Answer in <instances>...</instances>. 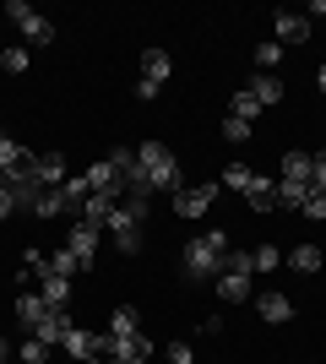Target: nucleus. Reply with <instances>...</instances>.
<instances>
[{
    "instance_id": "obj_1",
    "label": "nucleus",
    "mask_w": 326,
    "mask_h": 364,
    "mask_svg": "<svg viewBox=\"0 0 326 364\" xmlns=\"http://www.w3.org/2000/svg\"><path fill=\"white\" fill-rule=\"evenodd\" d=\"M223 256H229V234H223V228H207V234H196V240L185 245L180 267H185L190 283H207V277L223 272Z\"/></svg>"
},
{
    "instance_id": "obj_17",
    "label": "nucleus",
    "mask_w": 326,
    "mask_h": 364,
    "mask_svg": "<svg viewBox=\"0 0 326 364\" xmlns=\"http://www.w3.org/2000/svg\"><path fill=\"white\" fill-rule=\"evenodd\" d=\"M245 201L256 207V213H272V207H278V180H266V174H256V180L245 185Z\"/></svg>"
},
{
    "instance_id": "obj_24",
    "label": "nucleus",
    "mask_w": 326,
    "mask_h": 364,
    "mask_svg": "<svg viewBox=\"0 0 326 364\" xmlns=\"http://www.w3.org/2000/svg\"><path fill=\"white\" fill-rule=\"evenodd\" d=\"M250 60H256V71L278 76V65H283V44H272V38H266V44H256V55H250Z\"/></svg>"
},
{
    "instance_id": "obj_14",
    "label": "nucleus",
    "mask_w": 326,
    "mask_h": 364,
    "mask_svg": "<svg viewBox=\"0 0 326 364\" xmlns=\"http://www.w3.org/2000/svg\"><path fill=\"white\" fill-rule=\"evenodd\" d=\"M38 294H44L55 310H71V277H55V272L44 267V272H38Z\"/></svg>"
},
{
    "instance_id": "obj_16",
    "label": "nucleus",
    "mask_w": 326,
    "mask_h": 364,
    "mask_svg": "<svg viewBox=\"0 0 326 364\" xmlns=\"http://www.w3.org/2000/svg\"><path fill=\"white\" fill-rule=\"evenodd\" d=\"M310 174H315V152H299V147H288V152H283V180L310 185Z\"/></svg>"
},
{
    "instance_id": "obj_20",
    "label": "nucleus",
    "mask_w": 326,
    "mask_h": 364,
    "mask_svg": "<svg viewBox=\"0 0 326 364\" xmlns=\"http://www.w3.org/2000/svg\"><path fill=\"white\" fill-rule=\"evenodd\" d=\"M60 348L71 353V359H93V353H98V332H82V326H71Z\"/></svg>"
},
{
    "instance_id": "obj_11",
    "label": "nucleus",
    "mask_w": 326,
    "mask_h": 364,
    "mask_svg": "<svg viewBox=\"0 0 326 364\" xmlns=\"http://www.w3.org/2000/svg\"><path fill=\"white\" fill-rule=\"evenodd\" d=\"M256 316L261 321H294V299L278 294V289H266V294H256Z\"/></svg>"
},
{
    "instance_id": "obj_35",
    "label": "nucleus",
    "mask_w": 326,
    "mask_h": 364,
    "mask_svg": "<svg viewBox=\"0 0 326 364\" xmlns=\"http://www.w3.org/2000/svg\"><path fill=\"white\" fill-rule=\"evenodd\" d=\"M310 191H321V196H326V147L315 152V174H310Z\"/></svg>"
},
{
    "instance_id": "obj_21",
    "label": "nucleus",
    "mask_w": 326,
    "mask_h": 364,
    "mask_svg": "<svg viewBox=\"0 0 326 364\" xmlns=\"http://www.w3.org/2000/svg\"><path fill=\"white\" fill-rule=\"evenodd\" d=\"M60 196H65V213L77 218V213H82V201L93 196V185H87V174H71V180L60 185Z\"/></svg>"
},
{
    "instance_id": "obj_4",
    "label": "nucleus",
    "mask_w": 326,
    "mask_h": 364,
    "mask_svg": "<svg viewBox=\"0 0 326 364\" xmlns=\"http://www.w3.org/2000/svg\"><path fill=\"white\" fill-rule=\"evenodd\" d=\"M98 353H104L109 364H147V359H153V337H147V332H136V337L104 332V337H98Z\"/></svg>"
},
{
    "instance_id": "obj_8",
    "label": "nucleus",
    "mask_w": 326,
    "mask_h": 364,
    "mask_svg": "<svg viewBox=\"0 0 326 364\" xmlns=\"http://www.w3.org/2000/svg\"><path fill=\"white\" fill-rule=\"evenodd\" d=\"M310 38V16H299V11H272V44H305Z\"/></svg>"
},
{
    "instance_id": "obj_5",
    "label": "nucleus",
    "mask_w": 326,
    "mask_h": 364,
    "mask_svg": "<svg viewBox=\"0 0 326 364\" xmlns=\"http://www.w3.org/2000/svg\"><path fill=\"white\" fill-rule=\"evenodd\" d=\"M6 16L22 28V38H28V44H55V22H49V16H38L28 0H6Z\"/></svg>"
},
{
    "instance_id": "obj_30",
    "label": "nucleus",
    "mask_w": 326,
    "mask_h": 364,
    "mask_svg": "<svg viewBox=\"0 0 326 364\" xmlns=\"http://www.w3.org/2000/svg\"><path fill=\"white\" fill-rule=\"evenodd\" d=\"M49 272H55V277H77V272H82V261L71 256V250H55V256H49Z\"/></svg>"
},
{
    "instance_id": "obj_13",
    "label": "nucleus",
    "mask_w": 326,
    "mask_h": 364,
    "mask_svg": "<svg viewBox=\"0 0 326 364\" xmlns=\"http://www.w3.org/2000/svg\"><path fill=\"white\" fill-rule=\"evenodd\" d=\"M250 98H256V104H283V92H288V87H283V76H266V71H256V76H250Z\"/></svg>"
},
{
    "instance_id": "obj_9",
    "label": "nucleus",
    "mask_w": 326,
    "mask_h": 364,
    "mask_svg": "<svg viewBox=\"0 0 326 364\" xmlns=\"http://www.w3.org/2000/svg\"><path fill=\"white\" fill-rule=\"evenodd\" d=\"M212 201H217V185H185L174 196V218H202Z\"/></svg>"
},
{
    "instance_id": "obj_25",
    "label": "nucleus",
    "mask_w": 326,
    "mask_h": 364,
    "mask_svg": "<svg viewBox=\"0 0 326 364\" xmlns=\"http://www.w3.org/2000/svg\"><path fill=\"white\" fill-rule=\"evenodd\" d=\"M33 218H71V213H65V196H60V191H38Z\"/></svg>"
},
{
    "instance_id": "obj_22",
    "label": "nucleus",
    "mask_w": 326,
    "mask_h": 364,
    "mask_svg": "<svg viewBox=\"0 0 326 364\" xmlns=\"http://www.w3.org/2000/svg\"><path fill=\"white\" fill-rule=\"evenodd\" d=\"M109 332H114V337H136V332H141V316H136V304H120V310L109 316Z\"/></svg>"
},
{
    "instance_id": "obj_23",
    "label": "nucleus",
    "mask_w": 326,
    "mask_h": 364,
    "mask_svg": "<svg viewBox=\"0 0 326 364\" xmlns=\"http://www.w3.org/2000/svg\"><path fill=\"white\" fill-rule=\"evenodd\" d=\"M310 201V185H299V180H278V207H288V213H299Z\"/></svg>"
},
{
    "instance_id": "obj_19",
    "label": "nucleus",
    "mask_w": 326,
    "mask_h": 364,
    "mask_svg": "<svg viewBox=\"0 0 326 364\" xmlns=\"http://www.w3.org/2000/svg\"><path fill=\"white\" fill-rule=\"evenodd\" d=\"M321 245H294V250H283V267H294V272H321Z\"/></svg>"
},
{
    "instance_id": "obj_28",
    "label": "nucleus",
    "mask_w": 326,
    "mask_h": 364,
    "mask_svg": "<svg viewBox=\"0 0 326 364\" xmlns=\"http://www.w3.org/2000/svg\"><path fill=\"white\" fill-rule=\"evenodd\" d=\"M0 65H6V71H11V76H22V71H28V65H33V55H28V49H22V44H11V49H0Z\"/></svg>"
},
{
    "instance_id": "obj_26",
    "label": "nucleus",
    "mask_w": 326,
    "mask_h": 364,
    "mask_svg": "<svg viewBox=\"0 0 326 364\" xmlns=\"http://www.w3.org/2000/svg\"><path fill=\"white\" fill-rule=\"evenodd\" d=\"M250 267H256V272H278L283 250H278V245H256V250H250Z\"/></svg>"
},
{
    "instance_id": "obj_36",
    "label": "nucleus",
    "mask_w": 326,
    "mask_h": 364,
    "mask_svg": "<svg viewBox=\"0 0 326 364\" xmlns=\"http://www.w3.org/2000/svg\"><path fill=\"white\" fill-rule=\"evenodd\" d=\"M16 213V201H11V191H6V185H0V223H6V218Z\"/></svg>"
},
{
    "instance_id": "obj_32",
    "label": "nucleus",
    "mask_w": 326,
    "mask_h": 364,
    "mask_svg": "<svg viewBox=\"0 0 326 364\" xmlns=\"http://www.w3.org/2000/svg\"><path fill=\"white\" fill-rule=\"evenodd\" d=\"M299 213L310 218V223H326V196H321V191H310V201H305Z\"/></svg>"
},
{
    "instance_id": "obj_15",
    "label": "nucleus",
    "mask_w": 326,
    "mask_h": 364,
    "mask_svg": "<svg viewBox=\"0 0 326 364\" xmlns=\"http://www.w3.org/2000/svg\"><path fill=\"white\" fill-rule=\"evenodd\" d=\"M217 299L223 304H245L250 299V272H217Z\"/></svg>"
},
{
    "instance_id": "obj_38",
    "label": "nucleus",
    "mask_w": 326,
    "mask_h": 364,
    "mask_svg": "<svg viewBox=\"0 0 326 364\" xmlns=\"http://www.w3.org/2000/svg\"><path fill=\"white\" fill-rule=\"evenodd\" d=\"M77 364H109V359H104V353H93V359H77Z\"/></svg>"
},
{
    "instance_id": "obj_2",
    "label": "nucleus",
    "mask_w": 326,
    "mask_h": 364,
    "mask_svg": "<svg viewBox=\"0 0 326 364\" xmlns=\"http://www.w3.org/2000/svg\"><path fill=\"white\" fill-rule=\"evenodd\" d=\"M136 168L147 174L153 191H169V196L185 191V168H180V158H174L163 141H141V147H136Z\"/></svg>"
},
{
    "instance_id": "obj_31",
    "label": "nucleus",
    "mask_w": 326,
    "mask_h": 364,
    "mask_svg": "<svg viewBox=\"0 0 326 364\" xmlns=\"http://www.w3.org/2000/svg\"><path fill=\"white\" fill-rule=\"evenodd\" d=\"M250 180H256V168H245V164H229V168H223V185H229V191H245Z\"/></svg>"
},
{
    "instance_id": "obj_27",
    "label": "nucleus",
    "mask_w": 326,
    "mask_h": 364,
    "mask_svg": "<svg viewBox=\"0 0 326 364\" xmlns=\"http://www.w3.org/2000/svg\"><path fill=\"white\" fill-rule=\"evenodd\" d=\"M229 114H234V120H256V114H261V104H256V98H250V92L245 87H239V92H234V98H229Z\"/></svg>"
},
{
    "instance_id": "obj_7",
    "label": "nucleus",
    "mask_w": 326,
    "mask_h": 364,
    "mask_svg": "<svg viewBox=\"0 0 326 364\" xmlns=\"http://www.w3.org/2000/svg\"><path fill=\"white\" fill-rule=\"evenodd\" d=\"M65 180H71V168H65L60 152H38V158H33V185H38V191H60Z\"/></svg>"
},
{
    "instance_id": "obj_6",
    "label": "nucleus",
    "mask_w": 326,
    "mask_h": 364,
    "mask_svg": "<svg viewBox=\"0 0 326 364\" xmlns=\"http://www.w3.org/2000/svg\"><path fill=\"white\" fill-rule=\"evenodd\" d=\"M98 240H104V228L98 223H71V234H65V250H71V256L82 261V272H87V267H93V256H98Z\"/></svg>"
},
{
    "instance_id": "obj_40",
    "label": "nucleus",
    "mask_w": 326,
    "mask_h": 364,
    "mask_svg": "<svg viewBox=\"0 0 326 364\" xmlns=\"http://www.w3.org/2000/svg\"><path fill=\"white\" fill-rule=\"evenodd\" d=\"M6 141H11V136H6V131H0V147H6Z\"/></svg>"
},
{
    "instance_id": "obj_18",
    "label": "nucleus",
    "mask_w": 326,
    "mask_h": 364,
    "mask_svg": "<svg viewBox=\"0 0 326 364\" xmlns=\"http://www.w3.org/2000/svg\"><path fill=\"white\" fill-rule=\"evenodd\" d=\"M71 326H77V321H71V310H55V316H49V321H44V326H38V332H33V337H38L44 348H60Z\"/></svg>"
},
{
    "instance_id": "obj_39",
    "label": "nucleus",
    "mask_w": 326,
    "mask_h": 364,
    "mask_svg": "<svg viewBox=\"0 0 326 364\" xmlns=\"http://www.w3.org/2000/svg\"><path fill=\"white\" fill-rule=\"evenodd\" d=\"M6 359H11V348H6V337H0V364H6Z\"/></svg>"
},
{
    "instance_id": "obj_37",
    "label": "nucleus",
    "mask_w": 326,
    "mask_h": 364,
    "mask_svg": "<svg viewBox=\"0 0 326 364\" xmlns=\"http://www.w3.org/2000/svg\"><path fill=\"white\" fill-rule=\"evenodd\" d=\"M315 87H321V92H326V60H321V71H315Z\"/></svg>"
},
{
    "instance_id": "obj_33",
    "label": "nucleus",
    "mask_w": 326,
    "mask_h": 364,
    "mask_svg": "<svg viewBox=\"0 0 326 364\" xmlns=\"http://www.w3.org/2000/svg\"><path fill=\"white\" fill-rule=\"evenodd\" d=\"M163 359H169V364H196V348H190V343H169Z\"/></svg>"
},
{
    "instance_id": "obj_34",
    "label": "nucleus",
    "mask_w": 326,
    "mask_h": 364,
    "mask_svg": "<svg viewBox=\"0 0 326 364\" xmlns=\"http://www.w3.org/2000/svg\"><path fill=\"white\" fill-rule=\"evenodd\" d=\"M223 141H250V125L229 114V120H223Z\"/></svg>"
},
{
    "instance_id": "obj_10",
    "label": "nucleus",
    "mask_w": 326,
    "mask_h": 364,
    "mask_svg": "<svg viewBox=\"0 0 326 364\" xmlns=\"http://www.w3.org/2000/svg\"><path fill=\"white\" fill-rule=\"evenodd\" d=\"M49 316H55V304H49L44 294H16V321H22L28 332H38Z\"/></svg>"
},
{
    "instance_id": "obj_12",
    "label": "nucleus",
    "mask_w": 326,
    "mask_h": 364,
    "mask_svg": "<svg viewBox=\"0 0 326 364\" xmlns=\"http://www.w3.org/2000/svg\"><path fill=\"white\" fill-rule=\"evenodd\" d=\"M174 76V60L163 55V49H141V82H153V87H163Z\"/></svg>"
},
{
    "instance_id": "obj_3",
    "label": "nucleus",
    "mask_w": 326,
    "mask_h": 364,
    "mask_svg": "<svg viewBox=\"0 0 326 364\" xmlns=\"http://www.w3.org/2000/svg\"><path fill=\"white\" fill-rule=\"evenodd\" d=\"M141 228H147V201L141 196H125L120 207L104 218V234L120 245V256H136L141 250Z\"/></svg>"
},
{
    "instance_id": "obj_29",
    "label": "nucleus",
    "mask_w": 326,
    "mask_h": 364,
    "mask_svg": "<svg viewBox=\"0 0 326 364\" xmlns=\"http://www.w3.org/2000/svg\"><path fill=\"white\" fill-rule=\"evenodd\" d=\"M49 353H55V348H44L38 337H28V343L16 348V364H49Z\"/></svg>"
}]
</instances>
